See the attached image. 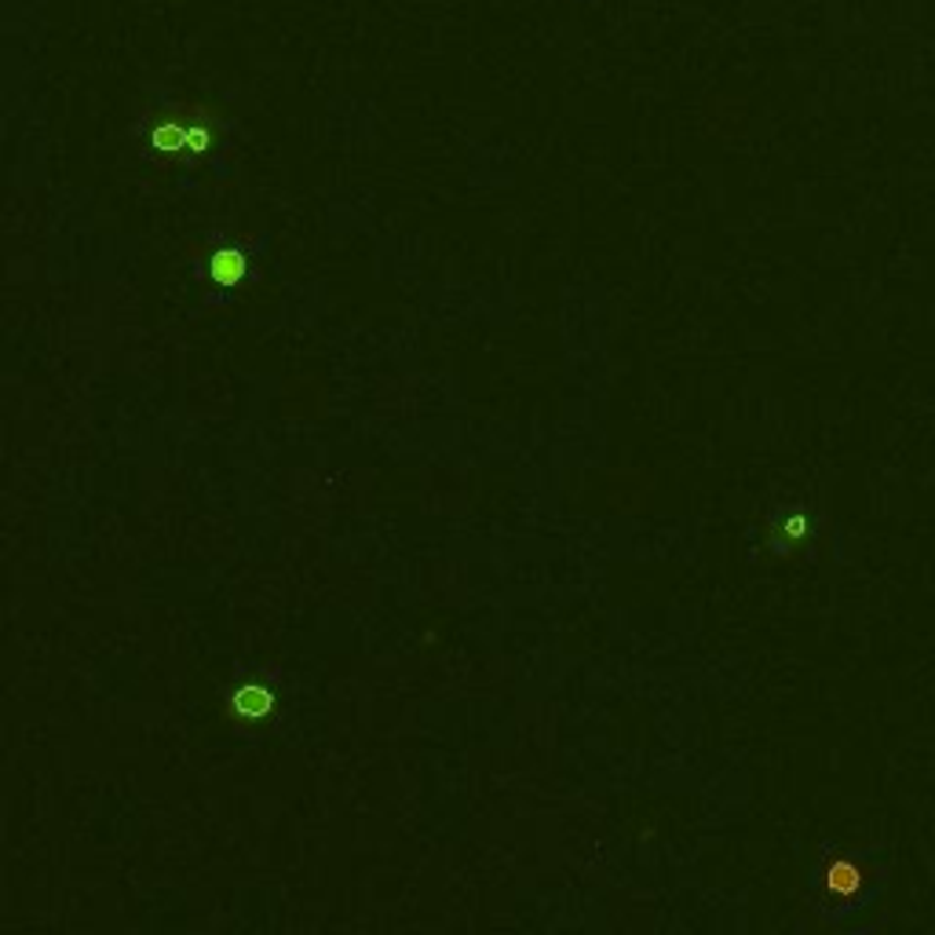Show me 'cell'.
<instances>
[{
    "instance_id": "6da1fadb",
    "label": "cell",
    "mask_w": 935,
    "mask_h": 935,
    "mask_svg": "<svg viewBox=\"0 0 935 935\" xmlns=\"http://www.w3.org/2000/svg\"><path fill=\"white\" fill-rule=\"evenodd\" d=\"M241 275H245V256H241L238 249H224V253H216L213 264H209V278H213L216 286H235V281H241Z\"/></svg>"
},
{
    "instance_id": "7a4b0ae2",
    "label": "cell",
    "mask_w": 935,
    "mask_h": 935,
    "mask_svg": "<svg viewBox=\"0 0 935 935\" xmlns=\"http://www.w3.org/2000/svg\"><path fill=\"white\" fill-rule=\"evenodd\" d=\"M859 884V870H851V867H833L830 870V888L833 892H851Z\"/></svg>"
}]
</instances>
